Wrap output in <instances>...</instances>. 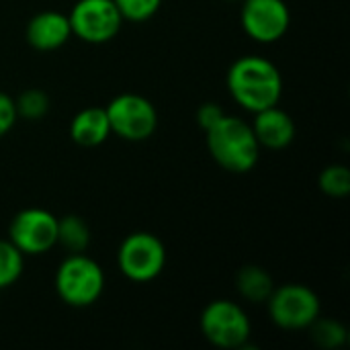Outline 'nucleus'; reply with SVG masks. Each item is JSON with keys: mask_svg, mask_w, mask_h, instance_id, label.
<instances>
[{"mask_svg": "<svg viewBox=\"0 0 350 350\" xmlns=\"http://www.w3.org/2000/svg\"><path fill=\"white\" fill-rule=\"evenodd\" d=\"M232 2H236V0H232Z\"/></svg>", "mask_w": 350, "mask_h": 350, "instance_id": "nucleus-23", "label": "nucleus"}, {"mask_svg": "<svg viewBox=\"0 0 350 350\" xmlns=\"http://www.w3.org/2000/svg\"><path fill=\"white\" fill-rule=\"evenodd\" d=\"M23 267L25 254L10 240H0V289L16 283L23 275Z\"/></svg>", "mask_w": 350, "mask_h": 350, "instance_id": "nucleus-17", "label": "nucleus"}, {"mask_svg": "<svg viewBox=\"0 0 350 350\" xmlns=\"http://www.w3.org/2000/svg\"><path fill=\"white\" fill-rule=\"evenodd\" d=\"M240 21L250 39L275 43L289 31L291 12L285 0H242Z\"/></svg>", "mask_w": 350, "mask_h": 350, "instance_id": "nucleus-10", "label": "nucleus"}, {"mask_svg": "<svg viewBox=\"0 0 350 350\" xmlns=\"http://www.w3.org/2000/svg\"><path fill=\"white\" fill-rule=\"evenodd\" d=\"M55 291L66 306L88 308L105 291V273L84 252L70 254L55 273Z\"/></svg>", "mask_w": 350, "mask_h": 350, "instance_id": "nucleus-3", "label": "nucleus"}, {"mask_svg": "<svg viewBox=\"0 0 350 350\" xmlns=\"http://www.w3.org/2000/svg\"><path fill=\"white\" fill-rule=\"evenodd\" d=\"M228 90L242 109L258 113L279 105L283 94V76L271 59L244 55L228 70Z\"/></svg>", "mask_w": 350, "mask_h": 350, "instance_id": "nucleus-1", "label": "nucleus"}, {"mask_svg": "<svg viewBox=\"0 0 350 350\" xmlns=\"http://www.w3.org/2000/svg\"><path fill=\"white\" fill-rule=\"evenodd\" d=\"M57 244L70 254L84 252L90 244V228L78 215H66L57 219Z\"/></svg>", "mask_w": 350, "mask_h": 350, "instance_id": "nucleus-15", "label": "nucleus"}, {"mask_svg": "<svg viewBox=\"0 0 350 350\" xmlns=\"http://www.w3.org/2000/svg\"><path fill=\"white\" fill-rule=\"evenodd\" d=\"M107 117L111 123V133L127 142H144L154 135L158 127V111L142 94L123 92L115 96L107 107Z\"/></svg>", "mask_w": 350, "mask_h": 350, "instance_id": "nucleus-6", "label": "nucleus"}, {"mask_svg": "<svg viewBox=\"0 0 350 350\" xmlns=\"http://www.w3.org/2000/svg\"><path fill=\"white\" fill-rule=\"evenodd\" d=\"M201 332L209 345L217 349H244L252 334L248 314L230 299L211 301L201 314Z\"/></svg>", "mask_w": 350, "mask_h": 350, "instance_id": "nucleus-4", "label": "nucleus"}, {"mask_svg": "<svg viewBox=\"0 0 350 350\" xmlns=\"http://www.w3.org/2000/svg\"><path fill=\"white\" fill-rule=\"evenodd\" d=\"M8 236L25 256L45 254L57 244V217L39 207L23 209L10 221Z\"/></svg>", "mask_w": 350, "mask_h": 350, "instance_id": "nucleus-9", "label": "nucleus"}, {"mask_svg": "<svg viewBox=\"0 0 350 350\" xmlns=\"http://www.w3.org/2000/svg\"><path fill=\"white\" fill-rule=\"evenodd\" d=\"M310 330H312V340L326 350L340 349L349 340L347 328L338 320H332V318H320L318 316L316 322L310 326Z\"/></svg>", "mask_w": 350, "mask_h": 350, "instance_id": "nucleus-16", "label": "nucleus"}, {"mask_svg": "<svg viewBox=\"0 0 350 350\" xmlns=\"http://www.w3.org/2000/svg\"><path fill=\"white\" fill-rule=\"evenodd\" d=\"M72 37V27L68 14L55 10H43L35 14L27 25V41L39 51L59 49Z\"/></svg>", "mask_w": 350, "mask_h": 350, "instance_id": "nucleus-12", "label": "nucleus"}, {"mask_svg": "<svg viewBox=\"0 0 350 350\" xmlns=\"http://www.w3.org/2000/svg\"><path fill=\"white\" fill-rule=\"evenodd\" d=\"M117 265L129 281L148 283L164 271L166 248L158 236L150 232H135L121 242Z\"/></svg>", "mask_w": 350, "mask_h": 350, "instance_id": "nucleus-7", "label": "nucleus"}, {"mask_svg": "<svg viewBox=\"0 0 350 350\" xmlns=\"http://www.w3.org/2000/svg\"><path fill=\"white\" fill-rule=\"evenodd\" d=\"M271 320L283 330L310 328L320 316V297L314 289L299 283L275 287L267 299Z\"/></svg>", "mask_w": 350, "mask_h": 350, "instance_id": "nucleus-5", "label": "nucleus"}, {"mask_svg": "<svg viewBox=\"0 0 350 350\" xmlns=\"http://www.w3.org/2000/svg\"><path fill=\"white\" fill-rule=\"evenodd\" d=\"M318 183L324 195L342 199L350 193V170L345 164H330L322 170Z\"/></svg>", "mask_w": 350, "mask_h": 350, "instance_id": "nucleus-18", "label": "nucleus"}, {"mask_svg": "<svg viewBox=\"0 0 350 350\" xmlns=\"http://www.w3.org/2000/svg\"><path fill=\"white\" fill-rule=\"evenodd\" d=\"M205 133L209 154L224 170L234 174H246L256 166L260 146L250 123H246L244 119L224 115Z\"/></svg>", "mask_w": 350, "mask_h": 350, "instance_id": "nucleus-2", "label": "nucleus"}, {"mask_svg": "<svg viewBox=\"0 0 350 350\" xmlns=\"http://www.w3.org/2000/svg\"><path fill=\"white\" fill-rule=\"evenodd\" d=\"M72 35L78 39L100 45L117 37L123 16L113 0H78L68 14Z\"/></svg>", "mask_w": 350, "mask_h": 350, "instance_id": "nucleus-8", "label": "nucleus"}, {"mask_svg": "<svg viewBox=\"0 0 350 350\" xmlns=\"http://www.w3.org/2000/svg\"><path fill=\"white\" fill-rule=\"evenodd\" d=\"M117 10L121 12L123 21L142 23L154 16L162 4V0H113Z\"/></svg>", "mask_w": 350, "mask_h": 350, "instance_id": "nucleus-20", "label": "nucleus"}, {"mask_svg": "<svg viewBox=\"0 0 350 350\" xmlns=\"http://www.w3.org/2000/svg\"><path fill=\"white\" fill-rule=\"evenodd\" d=\"M236 289L250 304H267V299L275 289V283L273 277L262 267L250 265L240 269L236 277Z\"/></svg>", "mask_w": 350, "mask_h": 350, "instance_id": "nucleus-14", "label": "nucleus"}, {"mask_svg": "<svg viewBox=\"0 0 350 350\" xmlns=\"http://www.w3.org/2000/svg\"><path fill=\"white\" fill-rule=\"evenodd\" d=\"M14 107H16L18 117L27 119V121H39L49 111V98L43 90L29 88L14 100Z\"/></svg>", "mask_w": 350, "mask_h": 350, "instance_id": "nucleus-19", "label": "nucleus"}, {"mask_svg": "<svg viewBox=\"0 0 350 350\" xmlns=\"http://www.w3.org/2000/svg\"><path fill=\"white\" fill-rule=\"evenodd\" d=\"M111 135V123L105 107H86L70 123V137L82 148H96Z\"/></svg>", "mask_w": 350, "mask_h": 350, "instance_id": "nucleus-13", "label": "nucleus"}, {"mask_svg": "<svg viewBox=\"0 0 350 350\" xmlns=\"http://www.w3.org/2000/svg\"><path fill=\"white\" fill-rule=\"evenodd\" d=\"M224 115H226V113H224V109H221L219 105H215V103H205V105H201V107L197 109V125H199L203 131H207V129L213 127Z\"/></svg>", "mask_w": 350, "mask_h": 350, "instance_id": "nucleus-22", "label": "nucleus"}, {"mask_svg": "<svg viewBox=\"0 0 350 350\" xmlns=\"http://www.w3.org/2000/svg\"><path fill=\"white\" fill-rule=\"evenodd\" d=\"M16 119H18V115H16L14 98H10L8 94L0 92V137L6 135L12 129Z\"/></svg>", "mask_w": 350, "mask_h": 350, "instance_id": "nucleus-21", "label": "nucleus"}, {"mask_svg": "<svg viewBox=\"0 0 350 350\" xmlns=\"http://www.w3.org/2000/svg\"><path fill=\"white\" fill-rule=\"evenodd\" d=\"M250 127L260 148L283 150L295 139V123L289 113L279 109V105L254 113V121Z\"/></svg>", "mask_w": 350, "mask_h": 350, "instance_id": "nucleus-11", "label": "nucleus"}]
</instances>
